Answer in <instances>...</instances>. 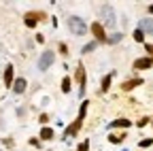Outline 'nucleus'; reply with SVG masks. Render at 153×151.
<instances>
[{
  "label": "nucleus",
  "instance_id": "f257e3e1",
  "mask_svg": "<svg viewBox=\"0 0 153 151\" xmlns=\"http://www.w3.org/2000/svg\"><path fill=\"white\" fill-rule=\"evenodd\" d=\"M98 17H100V22L106 26V28H113L115 26V11H113V7L111 4H100L98 7Z\"/></svg>",
  "mask_w": 153,
  "mask_h": 151
},
{
  "label": "nucleus",
  "instance_id": "f03ea898",
  "mask_svg": "<svg viewBox=\"0 0 153 151\" xmlns=\"http://www.w3.org/2000/svg\"><path fill=\"white\" fill-rule=\"evenodd\" d=\"M66 24H68V30H70L72 34H76V36H83V34H87V26H85V22L81 19V17L70 15Z\"/></svg>",
  "mask_w": 153,
  "mask_h": 151
},
{
  "label": "nucleus",
  "instance_id": "7ed1b4c3",
  "mask_svg": "<svg viewBox=\"0 0 153 151\" xmlns=\"http://www.w3.org/2000/svg\"><path fill=\"white\" fill-rule=\"evenodd\" d=\"M74 81L79 83V96H83V94H85V68H83V66H76Z\"/></svg>",
  "mask_w": 153,
  "mask_h": 151
},
{
  "label": "nucleus",
  "instance_id": "20e7f679",
  "mask_svg": "<svg viewBox=\"0 0 153 151\" xmlns=\"http://www.w3.org/2000/svg\"><path fill=\"white\" fill-rule=\"evenodd\" d=\"M53 60H55V53L51 51V49H47L43 55H41V62H38V66H41V70H47L51 64H53Z\"/></svg>",
  "mask_w": 153,
  "mask_h": 151
},
{
  "label": "nucleus",
  "instance_id": "39448f33",
  "mask_svg": "<svg viewBox=\"0 0 153 151\" xmlns=\"http://www.w3.org/2000/svg\"><path fill=\"white\" fill-rule=\"evenodd\" d=\"M153 66V60L151 58H138V60H134V68L136 70H147Z\"/></svg>",
  "mask_w": 153,
  "mask_h": 151
},
{
  "label": "nucleus",
  "instance_id": "423d86ee",
  "mask_svg": "<svg viewBox=\"0 0 153 151\" xmlns=\"http://www.w3.org/2000/svg\"><path fill=\"white\" fill-rule=\"evenodd\" d=\"M81 123H83V119H81V117H76V119H74V121H72V123H70V126L66 128V136H74L76 132H79Z\"/></svg>",
  "mask_w": 153,
  "mask_h": 151
},
{
  "label": "nucleus",
  "instance_id": "0eeeda50",
  "mask_svg": "<svg viewBox=\"0 0 153 151\" xmlns=\"http://www.w3.org/2000/svg\"><path fill=\"white\" fill-rule=\"evenodd\" d=\"M91 32H94V36H96L98 41H106V32H104V28H102L98 22H96V24L91 26Z\"/></svg>",
  "mask_w": 153,
  "mask_h": 151
},
{
  "label": "nucleus",
  "instance_id": "6e6552de",
  "mask_svg": "<svg viewBox=\"0 0 153 151\" xmlns=\"http://www.w3.org/2000/svg\"><path fill=\"white\" fill-rule=\"evenodd\" d=\"M36 19H45V13H30V15L26 17V26L34 28V26H36Z\"/></svg>",
  "mask_w": 153,
  "mask_h": 151
},
{
  "label": "nucleus",
  "instance_id": "1a4fd4ad",
  "mask_svg": "<svg viewBox=\"0 0 153 151\" xmlns=\"http://www.w3.org/2000/svg\"><path fill=\"white\" fill-rule=\"evenodd\" d=\"M140 30L145 34H153V17H147V19L140 22Z\"/></svg>",
  "mask_w": 153,
  "mask_h": 151
},
{
  "label": "nucleus",
  "instance_id": "9d476101",
  "mask_svg": "<svg viewBox=\"0 0 153 151\" xmlns=\"http://www.w3.org/2000/svg\"><path fill=\"white\" fill-rule=\"evenodd\" d=\"M143 83H145L143 79H128V81L121 85V89H126V91H128V89H134V87H138V85H143Z\"/></svg>",
  "mask_w": 153,
  "mask_h": 151
},
{
  "label": "nucleus",
  "instance_id": "9b49d317",
  "mask_svg": "<svg viewBox=\"0 0 153 151\" xmlns=\"http://www.w3.org/2000/svg\"><path fill=\"white\" fill-rule=\"evenodd\" d=\"M24 89H26V79H17L13 83V91L15 94H24Z\"/></svg>",
  "mask_w": 153,
  "mask_h": 151
},
{
  "label": "nucleus",
  "instance_id": "f8f14e48",
  "mask_svg": "<svg viewBox=\"0 0 153 151\" xmlns=\"http://www.w3.org/2000/svg\"><path fill=\"white\" fill-rule=\"evenodd\" d=\"M4 83H7V87L13 85V66H9V68L4 70Z\"/></svg>",
  "mask_w": 153,
  "mask_h": 151
},
{
  "label": "nucleus",
  "instance_id": "ddd939ff",
  "mask_svg": "<svg viewBox=\"0 0 153 151\" xmlns=\"http://www.w3.org/2000/svg\"><path fill=\"white\" fill-rule=\"evenodd\" d=\"M111 126H113V128H130L132 121H130V119H115Z\"/></svg>",
  "mask_w": 153,
  "mask_h": 151
},
{
  "label": "nucleus",
  "instance_id": "4468645a",
  "mask_svg": "<svg viewBox=\"0 0 153 151\" xmlns=\"http://www.w3.org/2000/svg\"><path fill=\"white\" fill-rule=\"evenodd\" d=\"M41 138H43V141L53 138V130H51V128H43V130H41Z\"/></svg>",
  "mask_w": 153,
  "mask_h": 151
},
{
  "label": "nucleus",
  "instance_id": "2eb2a0df",
  "mask_svg": "<svg viewBox=\"0 0 153 151\" xmlns=\"http://www.w3.org/2000/svg\"><path fill=\"white\" fill-rule=\"evenodd\" d=\"M134 41H136V43H143V41H145V32H143L140 28L134 32Z\"/></svg>",
  "mask_w": 153,
  "mask_h": 151
},
{
  "label": "nucleus",
  "instance_id": "dca6fc26",
  "mask_svg": "<svg viewBox=\"0 0 153 151\" xmlns=\"http://www.w3.org/2000/svg\"><path fill=\"white\" fill-rule=\"evenodd\" d=\"M111 79H113V77H111V74H106V77L102 79V85H100V87H102V91H106V89L111 87Z\"/></svg>",
  "mask_w": 153,
  "mask_h": 151
},
{
  "label": "nucleus",
  "instance_id": "f3484780",
  "mask_svg": "<svg viewBox=\"0 0 153 151\" xmlns=\"http://www.w3.org/2000/svg\"><path fill=\"white\" fill-rule=\"evenodd\" d=\"M87 106H89V102H87V100H83V104H81V111H79V117H81V119L85 117V113H87Z\"/></svg>",
  "mask_w": 153,
  "mask_h": 151
},
{
  "label": "nucleus",
  "instance_id": "a211bd4d",
  "mask_svg": "<svg viewBox=\"0 0 153 151\" xmlns=\"http://www.w3.org/2000/svg\"><path fill=\"white\" fill-rule=\"evenodd\" d=\"M62 91H64V94L70 91V79H64V81H62Z\"/></svg>",
  "mask_w": 153,
  "mask_h": 151
},
{
  "label": "nucleus",
  "instance_id": "6ab92c4d",
  "mask_svg": "<svg viewBox=\"0 0 153 151\" xmlns=\"http://www.w3.org/2000/svg\"><path fill=\"white\" fill-rule=\"evenodd\" d=\"M76 151H89V141H83L79 147H76Z\"/></svg>",
  "mask_w": 153,
  "mask_h": 151
},
{
  "label": "nucleus",
  "instance_id": "aec40b11",
  "mask_svg": "<svg viewBox=\"0 0 153 151\" xmlns=\"http://www.w3.org/2000/svg\"><path fill=\"white\" fill-rule=\"evenodd\" d=\"M151 145H153V138H143V141H140V147H143V149H147V147H151Z\"/></svg>",
  "mask_w": 153,
  "mask_h": 151
},
{
  "label": "nucleus",
  "instance_id": "412c9836",
  "mask_svg": "<svg viewBox=\"0 0 153 151\" xmlns=\"http://www.w3.org/2000/svg\"><path fill=\"white\" fill-rule=\"evenodd\" d=\"M108 141H111V143H121V141H123V134H119V136L111 134V136H108Z\"/></svg>",
  "mask_w": 153,
  "mask_h": 151
},
{
  "label": "nucleus",
  "instance_id": "4be33fe9",
  "mask_svg": "<svg viewBox=\"0 0 153 151\" xmlns=\"http://www.w3.org/2000/svg\"><path fill=\"white\" fill-rule=\"evenodd\" d=\"M96 49V43H89V45H85V49H83V53H91Z\"/></svg>",
  "mask_w": 153,
  "mask_h": 151
},
{
  "label": "nucleus",
  "instance_id": "5701e85b",
  "mask_svg": "<svg viewBox=\"0 0 153 151\" xmlns=\"http://www.w3.org/2000/svg\"><path fill=\"white\" fill-rule=\"evenodd\" d=\"M149 121H151L149 117H140V119H138V128H145V126H147Z\"/></svg>",
  "mask_w": 153,
  "mask_h": 151
},
{
  "label": "nucleus",
  "instance_id": "b1692460",
  "mask_svg": "<svg viewBox=\"0 0 153 151\" xmlns=\"http://www.w3.org/2000/svg\"><path fill=\"white\" fill-rule=\"evenodd\" d=\"M145 49H147V58L153 60V45H145Z\"/></svg>",
  "mask_w": 153,
  "mask_h": 151
},
{
  "label": "nucleus",
  "instance_id": "393cba45",
  "mask_svg": "<svg viewBox=\"0 0 153 151\" xmlns=\"http://www.w3.org/2000/svg\"><path fill=\"white\" fill-rule=\"evenodd\" d=\"M108 41H111V43H119V41H121V34H115V36H111Z\"/></svg>",
  "mask_w": 153,
  "mask_h": 151
},
{
  "label": "nucleus",
  "instance_id": "a878e982",
  "mask_svg": "<svg viewBox=\"0 0 153 151\" xmlns=\"http://www.w3.org/2000/svg\"><path fill=\"white\" fill-rule=\"evenodd\" d=\"M60 51H62V55H66V53H68V47L62 43V45H60Z\"/></svg>",
  "mask_w": 153,
  "mask_h": 151
},
{
  "label": "nucleus",
  "instance_id": "bb28decb",
  "mask_svg": "<svg viewBox=\"0 0 153 151\" xmlns=\"http://www.w3.org/2000/svg\"><path fill=\"white\" fill-rule=\"evenodd\" d=\"M151 123H153V119H151Z\"/></svg>",
  "mask_w": 153,
  "mask_h": 151
}]
</instances>
